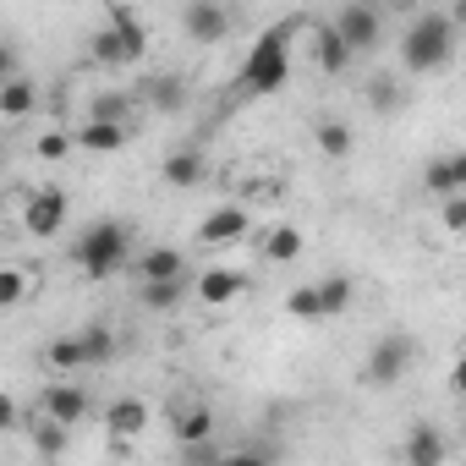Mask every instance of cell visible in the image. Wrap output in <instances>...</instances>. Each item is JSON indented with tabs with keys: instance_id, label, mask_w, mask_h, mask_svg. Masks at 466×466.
<instances>
[{
	"instance_id": "36",
	"label": "cell",
	"mask_w": 466,
	"mask_h": 466,
	"mask_svg": "<svg viewBox=\"0 0 466 466\" xmlns=\"http://www.w3.org/2000/svg\"><path fill=\"white\" fill-rule=\"evenodd\" d=\"M214 466H275V455H264V450H225Z\"/></svg>"
},
{
	"instance_id": "19",
	"label": "cell",
	"mask_w": 466,
	"mask_h": 466,
	"mask_svg": "<svg viewBox=\"0 0 466 466\" xmlns=\"http://www.w3.org/2000/svg\"><path fill=\"white\" fill-rule=\"evenodd\" d=\"M132 143V127H116V121H83V132H77V148H88V154H121Z\"/></svg>"
},
{
	"instance_id": "10",
	"label": "cell",
	"mask_w": 466,
	"mask_h": 466,
	"mask_svg": "<svg viewBox=\"0 0 466 466\" xmlns=\"http://www.w3.org/2000/svg\"><path fill=\"white\" fill-rule=\"evenodd\" d=\"M181 28H187L192 45H219L230 34V12L214 6V0H187V6H181Z\"/></svg>"
},
{
	"instance_id": "13",
	"label": "cell",
	"mask_w": 466,
	"mask_h": 466,
	"mask_svg": "<svg viewBox=\"0 0 466 466\" xmlns=\"http://www.w3.org/2000/svg\"><path fill=\"white\" fill-rule=\"evenodd\" d=\"M308 34H313V66H319L324 77H340V72L351 66V50H346V39L335 34V23H313Z\"/></svg>"
},
{
	"instance_id": "35",
	"label": "cell",
	"mask_w": 466,
	"mask_h": 466,
	"mask_svg": "<svg viewBox=\"0 0 466 466\" xmlns=\"http://www.w3.org/2000/svg\"><path fill=\"white\" fill-rule=\"evenodd\" d=\"M225 450H219V439H208V444H187L181 450V466H214Z\"/></svg>"
},
{
	"instance_id": "31",
	"label": "cell",
	"mask_w": 466,
	"mask_h": 466,
	"mask_svg": "<svg viewBox=\"0 0 466 466\" xmlns=\"http://www.w3.org/2000/svg\"><path fill=\"white\" fill-rule=\"evenodd\" d=\"M286 313L291 319H324V302H319V286H297L286 297Z\"/></svg>"
},
{
	"instance_id": "17",
	"label": "cell",
	"mask_w": 466,
	"mask_h": 466,
	"mask_svg": "<svg viewBox=\"0 0 466 466\" xmlns=\"http://www.w3.org/2000/svg\"><path fill=\"white\" fill-rule=\"evenodd\" d=\"M132 275H137L143 286H154V280H187V258H181L176 248H148V253H137Z\"/></svg>"
},
{
	"instance_id": "38",
	"label": "cell",
	"mask_w": 466,
	"mask_h": 466,
	"mask_svg": "<svg viewBox=\"0 0 466 466\" xmlns=\"http://www.w3.org/2000/svg\"><path fill=\"white\" fill-rule=\"evenodd\" d=\"M450 23H455V28H466V0H455V6H450Z\"/></svg>"
},
{
	"instance_id": "21",
	"label": "cell",
	"mask_w": 466,
	"mask_h": 466,
	"mask_svg": "<svg viewBox=\"0 0 466 466\" xmlns=\"http://www.w3.org/2000/svg\"><path fill=\"white\" fill-rule=\"evenodd\" d=\"M34 110H39V88H34L28 77H17V83H6V88H0V121H6V127L28 121Z\"/></svg>"
},
{
	"instance_id": "27",
	"label": "cell",
	"mask_w": 466,
	"mask_h": 466,
	"mask_svg": "<svg viewBox=\"0 0 466 466\" xmlns=\"http://www.w3.org/2000/svg\"><path fill=\"white\" fill-rule=\"evenodd\" d=\"M351 297H357V280H351V275H329V280H319V302H324V319L346 313V308H351Z\"/></svg>"
},
{
	"instance_id": "18",
	"label": "cell",
	"mask_w": 466,
	"mask_h": 466,
	"mask_svg": "<svg viewBox=\"0 0 466 466\" xmlns=\"http://www.w3.org/2000/svg\"><path fill=\"white\" fill-rule=\"evenodd\" d=\"M302 248H308V237H302L297 225H275V230H264L258 258H264V264H297V258H302Z\"/></svg>"
},
{
	"instance_id": "9",
	"label": "cell",
	"mask_w": 466,
	"mask_h": 466,
	"mask_svg": "<svg viewBox=\"0 0 466 466\" xmlns=\"http://www.w3.org/2000/svg\"><path fill=\"white\" fill-rule=\"evenodd\" d=\"M39 411H45V417H56V422H66V428H77V422L94 411V400H88V390H83V384L61 379V384H45Z\"/></svg>"
},
{
	"instance_id": "22",
	"label": "cell",
	"mask_w": 466,
	"mask_h": 466,
	"mask_svg": "<svg viewBox=\"0 0 466 466\" xmlns=\"http://www.w3.org/2000/svg\"><path fill=\"white\" fill-rule=\"evenodd\" d=\"M170 428H176V444H181V450H187V444H208V439H214V411H208V406H181Z\"/></svg>"
},
{
	"instance_id": "26",
	"label": "cell",
	"mask_w": 466,
	"mask_h": 466,
	"mask_svg": "<svg viewBox=\"0 0 466 466\" xmlns=\"http://www.w3.org/2000/svg\"><path fill=\"white\" fill-rule=\"evenodd\" d=\"M45 362H50V368H61V373H77V368H88L83 335H61V340H50V346H45Z\"/></svg>"
},
{
	"instance_id": "8",
	"label": "cell",
	"mask_w": 466,
	"mask_h": 466,
	"mask_svg": "<svg viewBox=\"0 0 466 466\" xmlns=\"http://www.w3.org/2000/svg\"><path fill=\"white\" fill-rule=\"evenodd\" d=\"M248 208L242 203H219V208H208L203 214V225H198V242L203 248H230V242H242L248 237Z\"/></svg>"
},
{
	"instance_id": "16",
	"label": "cell",
	"mask_w": 466,
	"mask_h": 466,
	"mask_svg": "<svg viewBox=\"0 0 466 466\" xmlns=\"http://www.w3.org/2000/svg\"><path fill=\"white\" fill-rule=\"evenodd\" d=\"M143 428H148V406H143L137 395H121V400H110V411H105V433H110L116 444L137 439Z\"/></svg>"
},
{
	"instance_id": "33",
	"label": "cell",
	"mask_w": 466,
	"mask_h": 466,
	"mask_svg": "<svg viewBox=\"0 0 466 466\" xmlns=\"http://www.w3.org/2000/svg\"><path fill=\"white\" fill-rule=\"evenodd\" d=\"M368 99H373V110H400V88H395V77H373L368 83Z\"/></svg>"
},
{
	"instance_id": "5",
	"label": "cell",
	"mask_w": 466,
	"mask_h": 466,
	"mask_svg": "<svg viewBox=\"0 0 466 466\" xmlns=\"http://www.w3.org/2000/svg\"><path fill=\"white\" fill-rule=\"evenodd\" d=\"M335 34L346 39L351 56H368V50L384 45V12H379V6H362V0H351V6L335 12Z\"/></svg>"
},
{
	"instance_id": "14",
	"label": "cell",
	"mask_w": 466,
	"mask_h": 466,
	"mask_svg": "<svg viewBox=\"0 0 466 466\" xmlns=\"http://www.w3.org/2000/svg\"><path fill=\"white\" fill-rule=\"evenodd\" d=\"M192 291H198V302H203V308H230V302L248 291V280H242L237 269H203Z\"/></svg>"
},
{
	"instance_id": "25",
	"label": "cell",
	"mask_w": 466,
	"mask_h": 466,
	"mask_svg": "<svg viewBox=\"0 0 466 466\" xmlns=\"http://www.w3.org/2000/svg\"><path fill=\"white\" fill-rule=\"evenodd\" d=\"M181 297H187V280H154V286H137V302H143L148 313H176Z\"/></svg>"
},
{
	"instance_id": "12",
	"label": "cell",
	"mask_w": 466,
	"mask_h": 466,
	"mask_svg": "<svg viewBox=\"0 0 466 466\" xmlns=\"http://www.w3.org/2000/svg\"><path fill=\"white\" fill-rule=\"evenodd\" d=\"M400 461L406 466H444V433L433 422H411L400 439Z\"/></svg>"
},
{
	"instance_id": "11",
	"label": "cell",
	"mask_w": 466,
	"mask_h": 466,
	"mask_svg": "<svg viewBox=\"0 0 466 466\" xmlns=\"http://www.w3.org/2000/svg\"><path fill=\"white\" fill-rule=\"evenodd\" d=\"M422 187H428L439 203H444V198H466V148L428 159V170H422Z\"/></svg>"
},
{
	"instance_id": "7",
	"label": "cell",
	"mask_w": 466,
	"mask_h": 466,
	"mask_svg": "<svg viewBox=\"0 0 466 466\" xmlns=\"http://www.w3.org/2000/svg\"><path fill=\"white\" fill-rule=\"evenodd\" d=\"M61 225H66V192L61 187H39L23 203V230H28V237H56Z\"/></svg>"
},
{
	"instance_id": "30",
	"label": "cell",
	"mask_w": 466,
	"mask_h": 466,
	"mask_svg": "<svg viewBox=\"0 0 466 466\" xmlns=\"http://www.w3.org/2000/svg\"><path fill=\"white\" fill-rule=\"evenodd\" d=\"M83 351H88V368H99V362L116 357V335H110L105 324H88V329H83Z\"/></svg>"
},
{
	"instance_id": "24",
	"label": "cell",
	"mask_w": 466,
	"mask_h": 466,
	"mask_svg": "<svg viewBox=\"0 0 466 466\" xmlns=\"http://www.w3.org/2000/svg\"><path fill=\"white\" fill-rule=\"evenodd\" d=\"M313 143H319V154H324V159H351V148H357L351 127H346V121H335V116L313 127Z\"/></svg>"
},
{
	"instance_id": "23",
	"label": "cell",
	"mask_w": 466,
	"mask_h": 466,
	"mask_svg": "<svg viewBox=\"0 0 466 466\" xmlns=\"http://www.w3.org/2000/svg\"><path fill=\"white\" fill-rule=\"evenodd\" d=\"M203 176H208V165H203L198 148H176V154H165V181H170V187L187 192V187H198Z\"/></svg>"
},
{
	"instance_id": "39",
	"label": "cell",
	"mask_w": 466,
	"mask_h": 466,
	"mask_svg": "<svg viewBox=\"0 0 466 466\" xmlns=\"http://www.w3.org/2000/svg\"><path fill=\"white\" fill-rule=\"evenodd\" d=\"M39 466H66V461H39Z\"/></svg>"
},
{
	"instance_id": "32",
	"label": "cell",
	"mask_w": 466,
	"mask_h": 466,
	"mask_svg": "<svg viewBox=\"0 0 466 466\" xmlns=\"http://www.w3.org/2000/svg\"><path fill=\"white\" fill-rule=\"evenodd\" d=\"M72 143H77V137H66V132H39V143H34V154H39L45 165H61V159L72 154Z\"/></svg>"
},
{
	"instance_id": "1",
	"label": "cell",
	"mask_w": 466,
	"mask_h": 466,
	"mask_svg": "<svg viewBox=\"0 0 466 466\" xmlns=\"http://www.w3.org/2000/svg\"><path fill=\"white\" fill-rule=\"evenodd\" d=\"M302 28V17H286V23H275L253 50H248V61H242V72H237V88L242 94H280L286 83H291V34Z\"/></svg>"
},
{
	"instance_id": "4",
	"label": "cell",
	"mask_w": 466,
	"mask_h": 466,
	"mask_svg": "<svg viewBox=\"0 0 466 466\" xmlns=\"http://www.w3.org/2000/svg\"><path fill=\"white\" fill-rule=\"evenodd\" d=\"M143 50H148V28H143V17L127 12V6H110V12H105V28L88 34V61H94V66H137Z\"/></svg>"
},
{
	"instance_id": "37",
	"label": "cell",
	"mask_w": 466,
	"mask_h": 466,
	"mask_svg": "<svg viewBox=\"0 0 466 466\" xmlns=\"http://www.w3.org/2000/svg\"><path fill=\"white\" fill-rule=\"evenodd\" d=\"M450 390H455V395H461V400H466V357H461V362H455V368H450Z\"/></svg>"
},
{
	"instance_id": "2",
	"label": "cell",
	"mask_w": 466,
	"mask_h": 466,
	"mask_svg": "<svg viewBox=\"0 0 466 466\" xmlns=\"http://www.w3.org/2000/svg\"><path fill=\"white\" fill-rule=\"evenodd\" d=\"M450 50H455V23H450V12H411V23H406V34H400V66H406L411 77H428V72H439V66L450 61Z\"/></svg>"
},
{
	"instance_id": "29",
	"label": "cell",
	"mask_w": 466,
	"mask_h": 466,
	"mask_svg": "<svg viewBox=\"0 0 466 466\" xmlns=\"http://www.w3.org/2000/svg\"><path fill=\"white\" fill-rule=\"evenodd\" d=\"M23 297H28V269L23 264H6V269H0V308H23Z\"/></svg>"
},
{
	"instance_id": "3",
	"label": "cell",
	"mask_w": 466,
	"mask_h": 466,
	"mask_svg": "<svg viewBox=\"0 0 466 466\" xmlns=\"http://www.w3.org/2000/svg\"><path fill=\"white\" fill-rule=\"evenodd\" d=\"M72 264H77L88 280H110V275H121L127 264H137V258H132L127 225H121V219H99V225H88L83 237H77V248H72Z\"/></svg>"
},
{
	"instance_id": "6",
	"label": "cell",
	"mask_w": 466,
	"mask_h": 466,
	"mask_svg": "<svg viewBox=\"0 0 466 466\" xmlns=\"http://www.w3.org/2000/svg\"><path fill=\"white\" fill-rule=\"evenodd\" d=\"M411 357H417L411 335H379L373 351H368V362H362V379L368 384H400L406 368H411Z\"/></svg>"
},
{
	"instance_id": "15",
	"label": "cell",
	"mask_w": 466,
	"mask_h": 466,
	"mask_svg": "<svg viewBox=\"0 0 466 466\" xmlns=\"http://www.w3.org/2000/svg\"><path fill=\"white\" fill-rule=\"evenodd\" d=\"M137 99H143L148 110H159V116H176V110H187V83H181L176 72H159V77H143Z\"/></svg>"
},
{
	"instance_id": "34",
	"label": "cell",
	"mask_w": 466,
	"mask_h": 466,
	"mask_svg": "<svg viewBox=\"0 0 466 466\" xmlns=\"http://www.w3.org/2000/svg\"><path fill=\"white\" fill-rule=\"evenodd\" d=\"M439 225L450 230V237H466V198H444L439 203Z\"/></svg>"
},
{
	"instance_id": "20",
	"label": "cell",
	"mask_w": 466,
	"mask_h": 466,
	"mask_svg": "<svg viewBox=\"0 0 466 466\" xmlns=\"http://www.w3.org/2000/svg\"><path fill=\"white\" fill-rule=\"evenodd\" d=\"M28 439H34V450H39V461H61V455H66V444H72V428L39 411V417L28 422Z\"/></svg>"
},
{
	"instance_id": "28",
	"label": "cell",
	"mask_w": 466,
	"mask_h": 466,
	"mask_svg": "<svg viewBox=\"0 0 466 466\" xmlns=\"http://www.w3.org/2000/svg\"><path fill=\"white\" fill-rule=\"evenodd\" d=\"M127 116H132V94H99V99L88 105V121H116V127H132Z\"/></svg>"
}]
</instances>
